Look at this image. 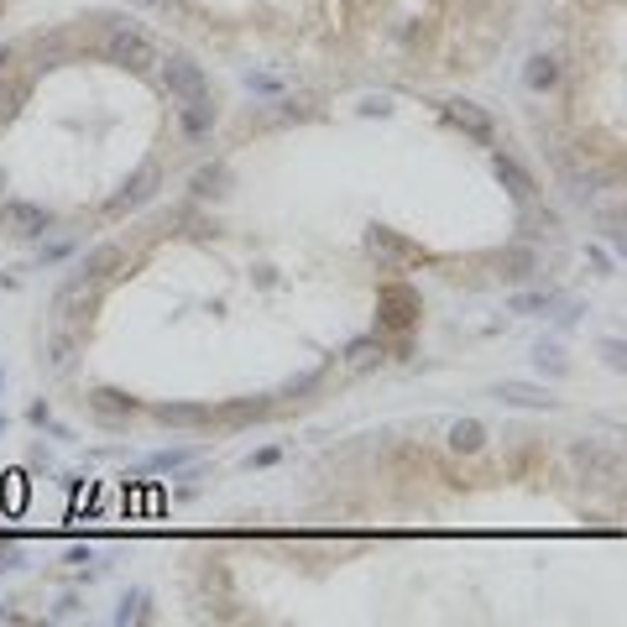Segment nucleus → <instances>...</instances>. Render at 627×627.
<instances>
[{
  "label": "nucleus",
  "mask_w": 627,
  "mask_h": 627,
  "mask_svg": "<svg viewBox=\"0 0 627 627\" xmlns=\"http://www.w3.org/2000/svg\"><path fill=\"white\" fill-rule=\"evenodd\" d=\"M533 366L549 371V377H565V371H570V356H565V345L539 340V345H533Z\"/></svg>",
  "instance_id": "obj_29"
},
{
  "label": "nucleus",
  "mask_w": 627,
  "mask_h": 627,
  "mask_svg": "<svg viewBox=\"0 0 627 627\" xmlns=\"http://www.w3.org/2000/svg\"><path fill=\"white\" fill-rule=\"evenodd\" d=\"M554 236V230H560V215H554V209L544 204V199H533V204H518V241H533V236Z\"/></svg>",
  "instance_id": "obj_25"
},
{
  "label": "nucleus",
  "mask_w": 627,
  "mask_h": 627,
  "mask_svg": "<svg viewBox=\"0 0 627 627\" xmlns=\"http://www.w3.org/2000/svg\"><path fill=\"white\" fill-rule=\"evenodd\" d=\"M492 173H497L502 189L513 194V204H533V199H544V183L533 178L513 152H502V147H497V152H492Z\"/></svg>",
  "instance_id": "obj_14"
},
{
  "label": "nucleus",
  "mask_w": 627,
  "mask_h": 627,
  "mask_svg": "<svg viewBox=\"0 0 627 627\" xmlns=\"http://www.w3.org/2000/svg\"><path fill=\"white\" fill-rule=\"evenodd\" d=\"M152 418L168 429H209V424H220V408H209V403H152Z\"/></svg>",
  "instance_id": "obj_16"
},
{
  "label": "nucleus",
  "mask_w": 627,
  "mask_h": 627,
  "mask_svg": "<svg viewBox=\"0 0 627 627\" xmlns=\"http://www.w3.org/2000/svg\"><path fill=\"white\" fill-rule=\"evenodd\" d=\"M84 408L95 413V424H105V429H126L131 418L142 413V403H136L131 392H121V387H89Z\"/></svg>",
  "instance_id": "obj_12"
},
{
  "label": "nucleus",
  "mask_w": 627,
  "mask_h": 627,
  "mask_svg": "<svg viewBox=\"0 0 627 627\" xmlns=\"http://www.w3.org/2000/svg\"><path fill=\"white\" fill-rule=\"evenodd\" d=\"M0 194H6V168H0Z\"/></svg>",
  "instance_id": "obj_39"
},
{
  "label": "nucleus",
  "mask_w": 627,
  "mask_h": 627,
  "mask_svg": "<svg viewBox=\"0 0 627 627\" xmlns=\"http://www.w3.org/2000/svg\"><path fill=\"white\" fill-rule=\"evenodd\" d=\"M215 121H220L215 95H199V100H189V105H178V131H183V136H209V131H215Z\"/></svg>",
  "instance_id": "obj_23"
},
{
  "label": "nucleus",
  "mask_w": 627,
  "mask_h": 627,
  "mask_svg": "<svg viewBox=\"0 0 627 627\" xmlns=\"http://www.w3.org/2000/svg\"><path fill=\"white\" fill-rule=\"evenodd\" d=\"M157 79L173 95V105H189L199 95H215V89H209V74L189 53H157Z\"/></svg>",
  "instance_id": "obj_3"
},
{
  "label": "nucleus",
  "mask_w": 627,
  "mask_h": 627,
  "mask_svg": "<svg viewBox=\"0 0 627 627\" xmlns=\"http://www.w3.org/2000/svg\"><path fill=\"white\" fill-rule=\"evenodd\" d=\"M560 309V293L549 288H523V293H507V314H523V319H544Z\"/></svg>",
  "instance_id": "obj_24"
},
{
  "label": "nucleus",
  "mask_w": 627,
  "mask_h": 627,
  "mask_svg": "<svg viewBox=\"0 0 627 627\" xmlns=\"http://www.w3.org/2000/svg\"><path fill=\"white\" fill-rule=\"evenodd\" d=\"M136 6H142V11H168L173 0H136Z\"/></svg>",
  "instance_id": "obj_38"
},
{
  "label": "nucleus",
  "mask_w": 627,
  "mask_h": 627,
  "mask_svg": "<svg viewBox=\"0 0 627 627\" xmlns=\"http://www.w3.org/2000/svg\"><path fill=\"white\" fill-rule=\"evenodd\" d=\"M0 230L16 241H42L53 230V215L32 199H0Z\"/></svg>",
  "instance_id": "obj_6"
},
{
  "label": "nucleus",
  "mask_w": 627,
  "mask_h": 627,
  "mask_svg": "<svg viewBox=\"0 0 627 627\" xmlns=\"http://www.w3.org/2000/svg\"><path fill=\"white\" fill-rule=\"evenodd\" d=\"M147 607H152V601H147L142 591H136V596H126V601H121V612H115V622H152V612H147Z\"/></svg>",
  "instance_id": "obj_32"
},
{
  "label": "nucleus",
  "mask_w": 627,
  "mask_h": 627,
  "mask_svg": "<svg viewBox=\"0 0 627 627\" xmlns=\"http://www.w3.org/2000/svg\"><path fill=\"white\" fill-rule=\"evenodd\" d=\"M68 251H74V246H68V241H53V246H42V262H63V257H68Z\"/></svg>",
  "instance_id": "obj_35"
},
{
  "label": "nucleus",
  "mask_w": 627,
  "mask_h": 627,
  "mask_svg": "<svg viewBox=\"0 0 627 627\" xmlns=\"http://www.w3.org/2000/svg\"><path fill=\"white\" fill-rule=\"evenodd\" d=\"M601 361H607L612 371H622V361H627V351H622V340H601Z\"/></svg>",
  "instance_id": "obj_34"
},
{
  "label": "nucleus",
  "mask_w": 627,
  "mask_h": 627,
  "mask_svg": "<svg viewBox=\"0 0 627 627\" xmlns=\"http://www.w3.org/2000/svg\"><path fill=\"white\" fill-rule=\"evenodd\" d=\"M84 340H89V330H74V324H53V330H48V345H42V356H48L53 371H74V361H79V351H84Z\"/></svg>",
  "instance_id": "obj_18"
},
{
  "label": "nucleus",
  "mask_w": 627,
  "mask_h": 627,
  "mask_svg": "<svg viewBox=\"0 0 627 627\" xmlns=\"http://www.w3.org/2000/svg\"><path fill=\"white\" fill-rule=\"evenodd\" d=\"M53 324H74V330H89L95 324V314H100V293H95V283H84V277L74 272L68 283L53 293Z\"/></svg>",
  "instance_id": "obj_5"
},
{
  "label": "nucleus",
  "mask_w": 627,
  "mask_h": 627,
  "mask_svg": "<svg viewBox=\"0 0 627 627\" xmlns=\"http://www.w3.org/2000/svg\"><path fill=\"white\" fill-rule=\"evenodd\" d=\"M319 387H324V371H304V377L283 382V392H277V398H298V403H304L309 392H319Z\"/></svg>",
  "instance_id": "obj_30"
},
{
  "label": "nucleus",
  "mask_w": 627,
  "mask_h": 627,
  "mask_svg": "<svg viewBox=\"0 0 627 627\" xmlns=\"http://www.w3.org/2000/svg\"><path fill=\"white\" fill-rule=\"evenodd\" d=\"M230 189H236V173H230V162H204V168H194V178H189L194 204H220Z\"/></svg>",
  "instance_id": "obj_15"
},
{
  "label": "nucleus",
  "mask_w": 627,
  "mask_h": 627,
  "mask_svg": "<svg viewBox=\"0 0 627 627\" xmlns=\"http://www.w3.org/2000/svg\"><path fill=\"white\" fill-rule=\"evenodd\" d=\"M277 403L272 398H230L220 403V424H257V418H272Z\"/></svg>",
  "instance_id": "obj_27"
},
{
  "label": "nucleus",
  "mask_w": 627,
  "mask_h": 627,
  "mask_svg": "<svg viewBox=\"0 0 627 627\" xmlns=\"http://www.w3.org/2000/svg\"><path fill=\"white\" fill-rule=\"evenodd\" d=\"M0 11H6V0H0Z\"/></svg>",
  "instance_id": "obj_40"
},
{
  "label": "nucleus",
  "mask_w": 627,
  "mask_h": 627,
  "mask_svg": "<svg viewBox=\"0 0 627 627\" xmlns=\"http://www.w3.org/2000/svg\"><path fill=\"white\" fill-rule=\"evenodd\" d=\"M439 115H445V126H455L471 147H492L497 142V121L481 105H471V100H439Z\"/></svg>",
  "instance_id": "obj_7"
},
{
  "label": "nucleus",
  "mask_w": 627,
  "mask_h": 627,
  "mask_svg": "<svg viewBox=\"0 0 627 627\" xmlns=\"http://www.w3.org/2000/svg\"><path fill=\"white\" fill-rule=\"evenodd\" d=\"M340 361H345V371H351V377H366V371H377L382 361H387V335H356L351 345H345L340 351Z\"/></svg>",
  "instance_id": "obj_19"
},
{
  "label": "nucleus",
  "mask_w": 627,
  "mask_h": 627,
  "mask_svg": "<svg viewBox=\"0 0 627 627\" xmlns=\"http://www.w3.org/2000/svg\"><path fill=\"white\" fill-rule=\"evenodd\" d=\"M492 398L502 408H533V413H554V408H560V398H554L549 387H533V382H497Z\"/></svg>",
  "instance_id": "obj_17"
},
{
  "label": "nucleus",
  "mask_w": 627,
  "mask_h": 627,
  "mask_svg": "<svg viewBox=\"0 0 627 627\" xmlns=\"http://www.w3.org/2000/svg\"><path fill=\"white\" fill-rule=\"evenodd\" d=\"M95 53L110 68H121V74H152L157 68V42H152V32L136 27V21H115V27L95 42Z\"/></svg>",
  "instance_id": "obj_1"
},
{
  "label": "nucleus",
  "mask_w": 627,
  "mask_h": 627,
  "mask_svg": "<svg viewBox=\"0 0 627 627\" xmlns=\"http://www.w3.org/2000/svg\"><path fill=\"white\" fill-rule=\"evenodd\" d=\"M157 194H162V162H142V168L121 183V194H115L105 209H110V215H136V209H147Z\"/></svg>",
  "instance_id": "obj_8"
},
{
  "label": "nucleus",
  "mask_w": 627,
  "mask_h": 627,
  "mask_svg": "<svg viewBox=\"0 0 627 627\" xmlns=\"http://www.w3.org/2000/svg\"><path fill=\"white\" fill-rule=\"evenodd\" d=\"M586 262H591V267H596V277H612V272H617V257H607V251H601V246H596V241H591V246H586Z\"/></svg>",
  "instance_id": "obj_33"
},
{
  "label": "nucleus",
  "mask_w": 627,
  "mask_h": 627,
  "mask_svg": "<svg viewBox=\"0 0 627 627\" xmlns=\"http://www.w3.org/2000/svg\"><path fill=\"white\" fill-rule=\"evenodd\" d=\"M591 215H596V225H601V236H607V246L622 251V241H627V230H622V204H617V199H612V204H596Z\"/></svg>",
  "instance_id": "obj_28"
},
{
  "label": "nucleus",
  "mask_w": 627,
  "mask_h": 627,
  "mask_svg": "<svg viewBox=\"0 0 627 627\" xmlns=\"http://www.w3.org/2000/svg\"><path fill=\"white\" fill-rule=\"evenodd\" d=\"M486 439H492V429H486L481 418H455V424L445 429V450L450 455H481Z\"/></svg>",
  "instance_id": "obj_22"
},
{
  "label": "nucleus",
  "mask_w": 627,
  "mask_h": 627,
  "mask_svg": "<svg viewBox=\"0 0 627 627\" xmlns=\"http://www.w3.org/2000/svg\"><path fill=\"white\" fill-rule=\"evenodd\" d=\"M361 246H366V257L377 262L382 272H408V267H418V262H429V251L418 246V241H408L403 230H387V225H366V236H361Z\"/></svg>",
  "instance_id": "obj_2"
},
{
  "label": "nucleus",
  "mask_w": 627,
  "mask_h": 627,
  "mask_svg": "<svg viewBox=\"0 0 627 627\" xmlns=\"http://www.w3.org/2000/svg\"><path fill=\"white\" fill-rule=\"evenodd\" d=\"M189 460H194V450H157V455L142 460V471H178V466H189Z\"/></svg>",
  "instance_id": "obj_31"
},
{
  "label": "nucleus",
  "mask_w": 627,
  "mask_h": 627,
  "mask_svg": "<svg viewBox=\"0 0 627 627\" xmlns=\"http://www.w3.org/2000/svg\"><path fill=\"white\" fill-rule=\"evenodd\" d=\"M523 84H528V95H554V89L565 84V58L560 53H533L523 63Z\"/></svg>",
  "instance_id": "obj_20"
},
{
  "label": "nucleus",
  "mask_w": 627,
  "mask_h": 627,
  "mask_svg": "<svg viewBox=\"0 0 627 627\" xmlns=\"http://www.w3.org/2000/svg\"><path fill=\"white\" fill-rule=\"evenodd\" d=\"M272 460H277V450H257V455H251V460H246V466H251V471H257V466H272Z\"/></svg>",
  "instance_id": "obj_36"
},
{
  "label": "nucleus",
  "mask_w": 627,
  "mask_h": 627,
  "mask_svg": "<svg viewBox=\"0 0 627 627\" xmlns=\"http://www.w3.org/2000/svg\"><path fill=\"white\" fill-rule=\"evenodd\" d=\"M32 84H37V74H21L16 63L6 68V84H0V126H11L21 115V105L32 100Z\"/></svg>",
  "instance_id": "obj_21"
},
{
  "label": "nucleus",
  "mask_w": 627,
  "mask_h": 627,
  "mask_svg": "<svg viewBox=\"0 0 627 627\" xmlns=\"http://www.w3.org/2000/svg\"><path fill=\"white\" fill-rule=\"evenodd\" d=\"M418 314H424V298H418L408 283H387L377 298V335H413Z\"/></svg>",
  "instance_id": "obj_4"
},
{
  "label": "nucleus",
  "mask_w": 627,
  "mask_h": 627,
  "mask_svg": "<svg viewBox=\"0 0 627 627\" xmlns=\"http://www.w3.org/2000/svg\"><path fill=\"white\" fill-rule=\"evenodd\" d=\"M21 53L32 58L27 74H48V68H63V63H74V58H79L74 32H32L27 42H21Z\"/></svg>",
  "instance_id": "obj_9"
},
{
  "label": "nucleus",
  "mask_w": 627,
  "mask_h": 627,
  "mask_svg": "<svg viewBox=\"0 0 627 627\" xmlns=\"http://www.w3.org/2000/svg\"><path fill=\"white\" fill-rule=\"evenodd\" d=\"M497 267V277L502 283H533V277L544 272V257H539V246H528V241H513V246H502V251H492V257H486Z\"/></svg>",
  "instance_id": "obj_13"
},
{
  "label": "nucleus",
  "mask_w": 627,
  "mask_h": 627,
  "mask_svg": "<svg viewBox=\"0 0 627 627\" xmlns=\"http://www.w3.org/2000/svg\"><path fill=\"white\" fill-rule=\"evenodd\" d=\"M168 230H183V236H194V241H209V236H220V225L209 220L199 204H178L173 215H168Z\"/></svg>",
  "instance_id": "obj_26"
},
{
  "label": "nucleus",
  "mask_w": 627,
  "mask_h": 627,
  "mask_svg": "<svg viewBox=\"0 0 627 627\" xmlns=\"http://www.w3.org/2000/svg\"><path fill=\"white\" fill-rule=\"evenodd\" d=\"M21 58V48H11V42H6V48H0V74H6V68Z\"/></svg>",
  "instance_id": "obj_37"
},
{
  "label": "nucleus",
  "mask_w": 627,
  "mask_h": 627,
  "mask_svg": "<svg viewBox=\"0 0 627 627\" xmlns=\"http://www.w3.org/2000/svg\"><path fill=\"white\" fill-rule=\"evenodd\" d=\"M570 460H575V466L586 471L591 481H607V486L622 481V455H617V445H607V439H575Z\"/></svg>",
  "instance_id": "obj_10"
},
{
  "label": "nucleus",
  "mask_w": 627,
  "mask_h": 627,
  "mask_svg": "<svg viewBox=\"0 0 627 627\" xmlns=\"http://www.w3.org/2000/svg\"><path fill=\"white\" fill-rule=\"evenodd\" d=\"M126 272H131V257H126L121 241H100V246H89L84 257H79V277H84V283H121Z\"/></svg>",
  "instance_id": "obj_11"
}]
</instances>
